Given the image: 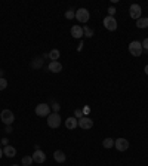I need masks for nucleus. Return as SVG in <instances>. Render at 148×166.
<instances>
[{
	"label": "nucleus",
	"mask_w": 148,
	"mask_h": 166,
	"mask_svg": "<svg viewBox=\"0 0 148 166\" xmlns=\"http://www.w3.org/2000/svg\"><path fill=\"white\" fill-rule=\"evenodd\" d=\"M129 52H131V55H133V57H141L144 52L142 43L138 40L131 42V43H129Z\"/></svg>",
	"instance_id": "obj_1"
},
{
	"label": "nucleus",
	"mask_w": 148,
	"mask_h": 166,
	"mask_svg": "<svg viewBox=\"0 0 148 166\" xmlns=\"http://www.w3.org/2000/svg\"><path fill=\"white\" fill-rule=\"evenodd\" d=\"M61 116L58 114V113H52V114L47 116V126L52 128V129H57L61 126Z\"/></svg>",
	"instance_id": "obj_2"
},
{
	"label": "nucleus",
	"mask_w": 148,
	"mask_h": 166,
	"mask_svg": "<svg viewBox=\"0 0 148 166\" xmlns=\"http://www.w3.org/2000/svg\"><path fill=\"white\" fill-rule=\"evenodd\" d=\"M89 18H91V13H89V11L85 9V8H80V9L76 11V19H77L79 23L86 24L89 21Z\"/></svg>",
	"instance_id": "obj_3"
},
{
	"label": "nucleus",
	"mask_w": 148,
	"mask_h": 166,
	"mask_svg": "<svg viewBox=\"0 0 148 166\" xmlns=\"http://www.w3.org/2000/svg\"><path fill=\"white\" fill-rule=\"evenodd\" d=\"M0 119H2V122H3L6 126H9L15 122V114L12 113V110H3V111L0 113Z\"/></svg>",
	"instance_id": "obj_4"
},
{
	"label": "nucleus",
	"mask_w": 148,
	"mask_h": 166,
	"mask_svg": "<svg viewBox=\"0 0 148 166\" xmlns=\"http://www.w3.org/2000/svg\"><path fill=\"white\" fill-rule=\"evenodd\" d=\"M34 111H36V114L40 116V117H47V116L51 114V107L47 104H39Z\"/></svg>",
	"instance_id": "obj_5"
},
{
	"label": "nucleus",
	"mask_w": 148,
	"mask_h": 166,
	"mask_svg": "<svg viewBox=\"0 0 148 166\" xmlns=\"http://www.w3.org/2000/svg\"><path fill=\"white\" fill-rule=\"evenodd\" d=\"M104 27L110 31H114V30H117V21H116V18L114 17H105L104 18Z\"/></svg>",
	"instance_id": "obj_6"
},
{
	"label": "nucleus",
	"mask_w": 148,
	"mask_h": 166,
	"mask_svg": "<svg viewBox=\"0 0 148 166\" xmlns=\"http://www.w3.org/2000/svg\"><path fill=\"white\" fill-rule=\"evenodd\" d=\"M114 147L119 150V151H126V150L129 148V141L126 138H119V139L114 141Z\"/></svg>",
	"instance_id": "obj_7"
},
{
	"label": "nucleus",
	"mask_w": 148,
	"mask_h": 166,
	"mask_svg": "<svg viewBox=\"0 0 148 166\" xmlns=\"http://www.w3.org/2000/svg\"><path fill=\"white\" fill-rule=\"evenodd\" d=\"M92 126H93V120L89 119L87 116H83L81 119H79V128H81V129L87 131V129H91Z\"/></svg>",
	"instance_id": "obj_8"
},
{
	"label": "nucleus",
	"mask_w": 148,
	"mask_h": 166,
	"mask_svg": "<svg viewBox=\"0 0 148 166\" xmlns=\"http://www.w3.org/2000/svg\"><path fill=\"white\" fill-rule=\"evenodd\" d=\"M141 12H142L141 6L136 5V3L129 8V15H131V18H133V19H139V18H141Z\"/></svg>",
	"instance_id": "obj_9"
},
{
	"label": "nucleus",
	"mask_w": 148,
	"mask_h": 166,
	"mask_svg": "<svg viewBox=\"0 0 148 166\" xmlns=\"http://www.w3.org/2000/svg\"><path fill=\"white\" fill-rule=\"evenodd\" d=\"M31 157H33V160H34L36 163H43V162L46 160V154L42 151V150H36Z\"/></svg>",
	"instance_id": "obj_10"
},
{
	"label": "nucleus",
	"mask_w": 148,
	"mask_h": 166,
	"mask_svg": "<svg viewBox=\"0 0 148 166\" xmlns=\"http://www.w3.org/2000/svg\"><path fill=\"white\" fill-rule=\"evenodd\" d=\"M71 36H73L74 39H81V37H83V27L73 25V27H71Z\"/></svg>",
	"instance_id": "obj_11"
},
{
	"label": "nucleus",
	"mask_w": 148,
	"mask_h": 166,
	"mask_svg": "<svg viewBox=\"0 0 148 166\" xmlns=\"http://www.w3.org/2000/svg\"><path fill=\"white\" fill-rule=\"evenodd\" d=\"M77 126H79V120H77L76 117H68V119L65 120V128L70 129V131H74Z\"/></svg>",
	"instance_id": "obj_12"
},
{
	"label": "nucleus",
	"mask_w": 148,
	"mask_h": 166,
	"mask_svg": "<svg viewBox=\"0 0 148 166\" xmlns=\"http://www.w3.org/2000/svg\"><path fill=\"white\" fill-rule=\"evenodd\" d=\"M49 71H51V73H59V71H62V64L59 63V61H51V64H49Z\"/></svg>",
	"instance_id": "obj_13"
},
{
	"label": "nucleus",
	"mask_w": 148,
	"mask_h": 166,
	"mask_svg": "<svg viewBox=\"0 0 148 166\" xmlns=\"http://www.w3.org/2000/svg\"><path fill=\"white\" fill-rule=\"evenodd\" d=\"M3 154H5L6 157H13V156L17 154V150H15V147H12V145H5Z\"/></svg>",
	"instance_id": "obj_14"
},
{
	"label": "nucleus",
	"mask_w": 148,
	"mask_h": 166,
	"mask_svg": "<svg viewBox=\"0 0 148 166\" xmlns=\"http://www.w3.org/2000/svg\"><path fill=\"white\" fill-rule=\"evenodd\" d=\"M53 159H55L58 163H64V162H65V154H64V151L57 150V151L53 153Z\"/></svg>",
	"instance_id": "obj_15"
},
{
	"label": "nucleus",
	"mask_w": 148,
	"mask_h": 166,
	"mask_svg": "<svg viewBox=\"0 0 148 166\" xmlns=\"http://www.w3.org/2000/svg\"><path fill=\"white\" fill-rule=\"evenodd\" d=\"M136 27L138 28H147L148 27V18H139V19H136Z\"/></svg>",
	"instance_id": "obj_16"
},
{
	"label": "nucleus",
	"mask_w": 148,
	"mask_h": 166,
	"mask_svg": "<svg viewBox=\"0 0 148 166\" xmlns=\"http://www.w3.org/2000/svg\"><path fill=\"white\" fill-rule=\"evenodd\" d=\"M59 55H61V52L58 51V49H52V51L49 52V58H51L52 61H58V59H59Z\"/></svg>",
	"instance_id": "obj_17"
},
{
	"label": "nucleus",
	"mask_w": 148,
	"mask_h": 166,
	"mask_svg": "<svg viewBox=\"0 0 148 166\" xmlns=\"http://www.w3.org/2000/svg\"><path fill=\"white\" fill-rule=\"evenodd\" d=\"M102 145L104 148H111V147H114V139H111V138H105L102 141Z\"/></svg>",
	"instance_id": "obj_18"
},
{
	"label": "nucleus",
	"mask_w": 148,
	"mask_h": 166,
	"mask_svg": "<svg viewBox=\"0 0 148 166\" xmlns=\"http://www.w3.org/2000/svg\"><path fill=\"white\" fill-rule=\"evenodd\" d=\"M42 65H43V59H42V58H34V61L31 63V67H33V68H40Z\"/></svg>",
	"instance_id": "obj_19"
},
{
	"label": "nucleus",
	"mask_w": 148,
	"mask_h": 166,
	"mask_svg": "<svg viewBox=\"0 0 148 166\" xmlns=\"http://www.w3.org/2000/svg\"><path fill=\"white\" fill-rule=\"evenodd\" d=\"M83 36H86V37H92V36H93V30H92L91 27L85 25V27H83Z\"/></svg>",
	"instance_id": "obj_20"
},
{
	"label": "nucleus",
	"mask_w": 148,
	"mask_h": 166,
	"mask_svg": "<svg viewBox=\"0 0 148 166\" xmlns=\"http://www.w3.org/2000/svg\"><path fill=\"white\" fill-rule=\"evenodd\" d=\"M33 162L34 160H33L31 156H25V157H22V166H30Z\"/></svg>",
	"instance_id": "obj_21"
},
{
	"label": "nucleus",
	"mask_w": 148,
	"mask_h": 166,
	"mask_svg": "<svg viewBox=\"0 0 148 166\" xmlns=\"http://www.w3.org/2000/svg\"><path fill=\"white\" fill-rule=\"evenodd\" d=\"M65 18H67V19H73V18H76V12H74L73 9H68V11L65 12Z\"/></svg>",
	"instance_id": "obj_22"
},
{
	"label": "nucleus",
	"mask_w": 148,
	"mask_h": 166,
	"mask_svg": "<svg viewBox=\"0 0 148 166\" xmlns=\"http://www.w3.org/2000/svg\"><path fill=\"white\" fill-rule=\"evenodd\" d=\"M6 88H7V80L5 77H0V91H3Z\"/></svg>",
	"instance_id": "obj_23"
},
{
	"label": "nucleus",
	"mask_w": 148,
	"mask_h": 166,
	"mask_svg": "<svg viewBox=\"0 0 148 166\" xmlns=\"http://www.w3.org/2000/svg\"><path fill=\"white\" fill-rule=\"evenodd\" d=\"M74 116H76V119H81V117H83V111H81V110H76V111H74Z\"/></svg>",
	"instance_id": "obj_24"
},
{
	"label": "nucleus",
	"mask_w": 148,
	"mask_h": 166,
	"mask_svg": "<svg viewBox=\"0 0 148 166\" xmlns=\"http://www.w3.org/2000/svg\"><path fill=\"white\" fill-rule=\"evenodd\" d=\"M59 108H61V107H59V104H58V103L52 104V110H53V113H58V111H59Z\"/></svg>",
	"instance_id": "obj_25"
},
{
	"label": "nucleus",
	"mask_w": 148,
	"mask_h": 166,
	"mask_svg": "<svg viewBox=\"0 0 148 166\" xmlns=\"http://www.w3.org/2000/svg\"><path fill=\"white\" fill-rule=\"evenodd\" d=\"M114 13H116V8H114V6H110L108 8V17H114Z\"/></svg>",
	"instance_id": "obj_26"
},
{
	"label": "nucleus",
	"mask_w": 148,
	"mask_h": 166,
	"mask_svg": "<svg viewBox=\"0 0 148 166\" xmlns=\"http://www.w3.org/2000/svg\"><path fill=\"white\" fill-rule=\"evenodd\" d=\"M81 111H83V116H87V114H89V113H91V108H89V105H85Z\"/></svg>",
	"instance_id": "obj_27"
},
{
	"label": "nucleus",
	"mask_w": 148,
	"mask_h": 166,
	"mask_svg": "<svg viewBox=\"0 0 148 166\" xmlns=\"http://www.w3.org/2000/svg\"><path fill=\"white\" fill-rule=\"evenodd\" d=\"M142 48H145V51H148V37L142 42Z\"/></svg>",
	"instance_id": "obj_28"
},
{
	"label": "nucleus",
	"mask_w": 148,
	"mask_h": 166,
	"mask_svg": "<svg viewBox=\"0 0 148 166\" xmlns=\"http://www.w3.org/2000/svg\"><path fill=\"white\" fill-rule=\"evenodd\" d=\"M13 131V129H12V125H9V126H6V132H7V133H11V132Z\"/></svg>",
	"instance_id": "obj_29"
},
{
	"label": "nucleus",
	"mask_w": 148,
	"mask_h": 166,
	"mask_svg": "<svg viewBox=\"0 0 148 166\" xmlns=\"http://www.w3.org/2000/svg\"><path fill=\"white\" fill-rule=\"evenodd\" d=\"M2 143H3V145H7V143H9V139H7V138H3V139H2Z\"/></svg>",
	"instance_id": "obj_30"
},
{
	"label": "nucleus",
	"mask_w": 148,
	"mask_h": 166,
	"mask_svg": "<svg viewBox=\"0 0 148 166\" xmlns=\"http://www.w3.org/2000/svg\"><path fill=\"white\" fill-rule=\"evenodd\" d=\"M144 71H145V74L148 76V64H147V65H145V68H144Z\"/></svg>",
	"instance_id": "obj_31"
},
{
	"label": "nucleus",
	"mask_w": 148,
	"mask_h": 166,
	"mask_svg": "<svg viewBox=\"0 0 148 166\" xmlns=\"http://www.w3.org/2000/svg\"><path fill=\"white\" fill-rule=\"evenodd\" d=\"M81 48H83V42H80V45H79V48H77V49H79V51H81Z\"/></svg>",
	"instance_id": "obj_32"
},
{
	"label": "nucleus",
	"mask_w": 148,
	"mask_h": 166,
	"mask_svg": "<svg viewBox=\"0 0 148 166\" xmlns=\"http://www.w3.org/2000/svg\"><path fill=\"white\" fill-rule=\"evenodd\" d=\"M3 74H5V71H3V70H0V77H3Z\"/></svg>",
	"instance_id": "obj_33"
},
{
	"label": "nucleus",
	"mask_w": 148,
	"mask_h": 166,
	"mask_svg": "<svg viewBox=\"0 0 148 166\" xmlns=\"http://www.w3.org/2000/svg\"><path fill=\"white\" fill-rule=\"evenodd\" d=\"M2 156H3V150L0 148V159H2Z\"/></svg>",
	"instance_id": "obj_34"
},
{
	"label": "nucleus",
	"mask_w": 148,
	"mask_h": 166,
	"mask_svg": "<svg viewBox=\"0 0 148 166\" xmlns=\"http://www.w3.org/2000/svg\"><path fill=\"white\" fill-rule=\"evenodd\" d=\"M12 166H17V165H12Z\"/></svg>",
	"instance_id": "obj_35"
},
{
	"label": "nucleus",
	"mask_w": 148,
	"mask_h": 166,
	"mask_svg": "<svg viewBox=\"0 0 148 166\" xmlns=\"http://www.w3.org/2000/svg\"><path fill=\"white\" fill-rule=\"evenodd\" d=\"M0 144H2V141H0Z\"/></svg>",
	"instance_id": "obj_36"
}]
</instances>
